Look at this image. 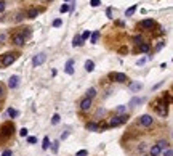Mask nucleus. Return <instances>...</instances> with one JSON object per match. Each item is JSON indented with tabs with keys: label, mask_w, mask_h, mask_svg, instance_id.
<instances>
[{
	"label": "nucleus",
	"mask_w": 173,
	"mask_h": 156,
	"mask_svg": "<svg viewBox=\"0 0 173 156\" xmlns=\"http://www.w3.org/2000/svg\"><path fill=\"white\" fill-rule=\"evenodd\" d=\"M133 40H135V44H136V45H141L143 42H144L143 36H135V37H133Z\"/></svg>",
	"instance_id": "26"
},
{
	"label": "nucleus",
	"mask_w": 173,
	"mask_h": 156,
	"mask_svg": "<svg viewBox=\"0 0 173 156\" xmlns=\"http://www.w3.org/2000/svg\"><path fill=\"white\" fill-rule=\"evenodd\" d=\"M141 87H143V84H139V82H133V84H130V90H133V92L141 90Z\"/></svg>",
	"instance_id": "18"
},
{
	"label": "nucleus",
	"mask_w": 173,
	"mask_h": 156,
	"mask_svg": "<svg viewBox=\"0 0 173 156\" xmlns=\"http://www.w3.org/2000/svg\"><path fill=\"white\" fill-rule=\"evenodd\" d=\"M90 36H91V32H90V31H85V32H83V34L80 36L82 42H83V40H87V39H88V37H90Z\"/></svg>",
	"instance_id": "30"
},
{
	"label": "nucleus",
	"mask_w": 173,
	"mask_h": 156,
	"mask_svg": "<svg viewBox=\"0 0 173 156\" xmlns=\"http://www.w3.org/2000/svg\"><path fill=\"white\" fill-rule=\"evenodd\" d=\"M76 156H88V151L87 150H80V151H77Z\"/></svg>",
	"instance_id": "32"
},
{
	"label": "nucleus",
	"mask_w": 173,
	"mask_h": 156,
	"mask_svg": "<svg viewBox=\"0 0 173 156\" xmlns=\"http://www.w3.org/2000/svg\"><path fill=\"white\" fill-rule=\"evenodd\" d=\"M3 95V89H2V86H0V97Z\"/></svg>",
	"instance_id": "45"
},
{
	"label": "nucleus",
	"mask_w": 173,
	"mask_h": 156,
	"mask_svg": "<svg viewBox=\"0 0 173 156\" xmlns=\"http://www.w3.org/2000/svg\"><path fill=\"white\" fill-rule=\"evenodd\" d=\"M154 26H156V21H154V20H143V21H139V27H141V29H152Z\"/></svg>",
	"instance_id": "6"
},
{
	"label": "nucleus",
	"mask_w": 173,
	"mask_h": 156,
	"mask_svg": "<svg viewBox=\"0 0 173 156\" xmlns=\"http://www.w3.org/2000/svg\"><path fill=\"white\" fill-rule=\"evenodd\" d=\"M163 156H173V151H172V148L170 146H168V148L163 151Z\"/></svg>",
	"instance_id": "34"
},
{
	"label": "nucleus",
	"mask_w": 173,
	"mask_h": 156,
	"mask_svg": "<svg viewBox=\"0 0 173 156\" xmlns=\"http://www.w3.org/2000/svg\"><path fill=\"white\" fill-rule=\"evenodd\" d=\"M22 16H24V15H22V13H18V16H16V21H21V20H22Z\"/></svg>",
	"instance_id": "42"
},
{
	"label": "nucleus",
	"mask_w": 173,
	"mask_h": 156,
	"mask_svg": "<svg viewBox=\"0 0 173 156\" xmlns=\"http://www.w3.org/2000/svg\"><path fill=\"white\" fill-rule=\"evenodd\" d=\"M18 86H19V76H16V74L10 76V79H8V87H10V89H16Z\"/></svg>",
	"instance_id": "7"
},
{
	"label": "nucleus",
	"mask_w": 173,
	"mask_h": 156,
	"mask_svg": "<svg viewBox=\"0 0 173 156\" xmlns=\"http://www.w3.org/2000/svg\"><path fill=\"white\" fill-rule=\"evenodd\" d=\"M45 60H46V55L45 53H39V55H35L34 58H32V66H40V64H43L45 63Z\"/></svg>",
	"instance_id": "4"
},
{
	"label": "nucleus",
	"mask_w": 173,
	"mask_h": 156,
	"mask_svg": "<svg viewBox=\"0 0 173 156\" xmlns=\"http://www.w3.org/2000/svg\"><path fill=\"white\" fill-rule=\"evenodd\" d=\"M90 108H91V100L85 97V98L80 101V110H82V111H88Z\"/></svg>",
	"instance_id": "10"
},
{
	"label": "nucleus",
	"mask_w": 173,
	"mask_h": 156,
	"mask_svg": "<svg viewBox=\"0 0 173 156\" xmlns=\"http://www.w3.org/2000/svg\"><path fill=\"white\" fill-rule=\"evenodd\" d=\"M91 44H96L98 39H100V31H95V32H91Z\"/></svg>",
	"instance_id": "20"
},
{
	"label": "nucleus",
	"mask_w": 173,
	"mask_h": 156,
	"mask_svg": "<svg viewBox=\"0 0 173 156\" xmlns=\"http://www.w3.org/2000/svg\"><path fill=\"white\" fill-rule=\"evenodd\" d=\"M59 119H61V117H59V114H53V117H51V124L56 126V124L59 122Z\"/></svg>",
	"instance_id": "28"
},
{
	"label": "nucleus",
	"mask_w": 173,
	"mask_h": 156,
	"mask_svg": "<svg viewBox=\"0 0 173 156\" xmlns=\"http://www.w3.org/2000/svg\"><path fill=\"white\" fill-rule=\"evenodd\" d=\"M144 63H146V58H141V60H139V61H138V63H136V64L139 66V64H144Z\"/></svg>",
	"instance_id": "44"
},
{
	"label": "nucleus",
	"mask_w": 173,
	"mask_h": 156,
	"mask_svg": "<svg viewBox=\"0 0 173 156\" xmlns=\"http://www.w3.org/2000/svg\"><path fill=\"white\" fill-rule=\"evenodd\" d=\"M163 45H165V42H160V44H159V45L156 47V51H159V50H160V48H162Z\"/></svg>",
	"instance_id": "41"
},
{
	"label": "nucleus",
	"mask_w": 173,
	"mask_h": 156,
	"mask_svg": "<svg viewBox=\"0 0 173 156\" xmlns=\"http://www.w3.org/2000/svg\"><path fill=\"white\" fill-rule=\"evenodd\" d=\"M59 11H61V13H66V11H69V5H67V3H63V5L59 7Z\"/></svg>",
	"instance_id": "31"
},
{
	"label": "nucleus",
	"mask_w": 173,
	"mask_h": 156,
	"mask_svg": "<svg viewBox=\"0 0 173 156\" xmlns=\"http://www.w3.org/2000/svg\"><path fill=\"white\" fill-rule=\"evenodd\" d=\"M11 42H13L16 47H22V45L26 44V39H24L21 34H15V36H13V39H11Z\"/></svg>",
	"instance_id": "8"
},
{
	"label": "nucleus",
	"mask_w": 173,
	"mask_h": 156,
	"mask_svg": "<svg viewBox=\"0 0 173 156\" xmlns=\"http://www.w3.org/2000/svg\"><path fill=\"white\" fill-rule=\"evenodd\" d=\"M160 153H162V150L159 148L157 145H152L151 148H149V156H159Z\"/></svg>",
	"instance_id": "11"
},
{
	"label": "nucleus",
	"mask_w": 173,
	"mask_h": 156,
	"mask_svg": "<svg viewBox=\"0 0 173 156\" xmlns=\"http://www.w3.org/2000/svg\"><path fill=\"white\" fill-rule=\"evenodd\" d=\"M156 145H157L160 150H163V148H168V142H167V140H159Z\"/></svg>",
	"instance_id": "22"
},
{
	"label": "nucleus",
	"mask_w": 173,
	"mask_h": 156,
	"mask_svg": "<svg viewBox=\"0 0 173 156\" xmlns=\"http://www.w3.org/2000/svg\"><path fill=\"white\" fill-rule=\"evenodd\" d=\"M143 101H144V98H139V97H135V98H133V100H132V101H130V105H128V106H132V108H133V106H136V105H141V103H143Z\"/></svg>",
	"instance_id": "14"
},
{
	"label": "nucleus",
	"mask_w": 173,
	"mask_h": 156,
	"mask_svg": "<svg viewBox=\"0 0 173 156\" xmlns=\"http://www.w3.org/2000/svg\"><path fill=\"white\" fill-rule=\"evenodd\" d=\"M106 15H107V18H112V8H107V10H106Z\"/></svg>",
	"instance_id": "40"
},
{
	"label": "nucleus",
	"mask_w": 173,
	"mask_h": 156,
	"mask_svg": "<svg viewBox=\"0 0 173 156\" xmlns=\"http://www.w3.org/2000/svg\"><path fill=\"white\" fill-rule=\"evenodd\" d=\"M152 122H154V119H152V116H149V114H143L141 117H139V124L144 126V127L152 126Z\"/></svg>",
	"instance_id": "5"
},
{
	"label": "nucleus",
	"mask_w": 173,
	"mask_h": 156,
	"mask_svg": "<svg viewBox=\"0 0 173 156\" xmlns=\"http://www.w3.org/2000/svg\"><path fill=\"white\" fill-rule=\"evenodd\" d=\"M125 111H127V106H124V105L117 106V114H119V116H120V114H124Z\"/></svg>",
	"instance_id": "29"
},
{
	"label": "nucleus",
	"mask_w": 173,
	"mask_h": 156,
	"mask_svg": "<svg viewBox=\"0 0 173 156\" xmlns=\"http://www.w3.org/2000/svg\"><path fill=\"white\" fill-rule=\"evenodd\" d=\"M5 10V0H0V13Z\"/></svg>",
	"instance_id": "38"
},
{
	"label": "nucleus",
	"mask_w": 173,
	"mask_h": 156,
	"mask_svg": "<svg viewBox=\"0 0 173 156\" xmlns=\"http://www.w3.org/2000/svg\"><path fill=\"white\" fill-rule=\"evenodd\" d=\"M5 42V34H0V44H3Z\"/></svg>",
	"instance_id": "43"
},
{
	"label": "nucleus",
	"mask_w": 173,
	"mask_h": 156,
	"mask_svg": "<svg viewBox=\"0 0 173 156\" xmlns=\"http://www.w3.org/2000/svg\"><path fill=\"white\" fill-rule=\"evenodd\" d=\"M16 58H18L16 51H8V53L2 55V64L3 66H10V64H13L16 61Z\"/></svg>",
	"instance_id": "2"
},
{
	"label": "nucleus",
	"mask_w": 173,
	"mask_h": 156,
	"mask_svg": "<svg viewBox=\"0 0 173 156\" xmlns=\"http://www.w3.org/2000/svg\"><path fill=\"white\" fill-rule=\"evenodd\" d=\"M72 66H74V60H67V63H66V69H64V71H66V74H69V76H72V74H74V68H72Z\"/></svg>",
	"instance_id": "12"
},
{
	"label": "nucleus",
	"mask_w": 173,
	"mask_h": 156,
	"mask_svg": "<svg viewBox=\"0 0 173 156\" xmlns=\"http://www.w3.org/2000/svg\"><path fill=\"white\" fill-rule=\"evenodd\" d=\"M130 119L128 117V114H120V116H114L112 119L109 121V124H107V127H117V126H120V124H125Z\"/></svg>",
	"instance_id": "1"
},
{
	"label": "nucleus",
	"mask_w": 173,
	"mask_h": 156,
	"mask_svg": "<svg viewBox=\"0 0 173 156\" xmlns=\"http://www.w3.org/2000/svg\"><path fill=\"white\" fill-rule=\"evenodd\" d=\"M39 13H40V11L37 10V8H31V10L27 11V15H26V16H27V18H31V20H34V18L39 16Z\"/></svg>",
	"instance_id": "13"
},
{
	"label": "nucleus",
	"mask_w": 173,
	"mask_h": 156,
	"mask_svg": "<svg viewBox=\"0 0 173 156\" xmlns=\"http://www.w3.org/2000/svg\"><path fill=\"white\" fill-rule=\"evenodd\" d=\"M149 50H151V45H149L148 42H143V44L139 45V51H143V53H148Z\"/></svg>",
	"instance_id": "15"
},
{
	"label": "nucleus",
	"mask_w": 173,
	"mask_h": 156,
	"mask_svg": "<svg viewBox=\"0 0 173 156\" xmlns=\"http://www.w3.org/2000/svg\"><path fill=\"white\" fill-rule=\"evenodd\" d=\"M13 130H15V126H13V122H7V124H3L0 127V134L3 137H10L13 134Z\"/></svg>",
	"instance_id": "3"
},
{
	"label": "nucleus",
	"mask_w": 173,
	"mask_h": 156,
	"mask_svg": "<svg viewBox=\"0 0 173 156\" xmlns=\"http://www.w3.org/2000/svg\"><path fill=\"white\" fill-rule=\"evenodd\" d=\"M37 137H27V143H35Z\"/></svg>",
	"instance_id": "37"
},
{
	"label": "nucleus",
	"mask_w": 173,
	"mask_h": 156,
	"mask_svg": "<svg viewBox=\"0 0 173 156\" xmlns=\"http://www.w3.org/2000/svg\"><path fill=\"white\" fill-rule=\"evenodd\" d=\"M85 69L88 71V73H91V71L95 69V63H93L91 60H87V61H85Z\"/></svg>",
	"instance_id": "16"
},
{
	"label": "nucleus",
	"mask_w": 173,
	"mask_h": 156,
	"mask_svg": "<svg viewBox=\"0 0 173 156\" xmlns=\"http://www.w3.org/2000/svg\"><path fill=\"white\" fill-rule=\"evenodd\" d=\"M27 132H29V130H27L26 127H22V129L19 130V135H21V137H27Z\"/></svg>",
	"instance_id": "35"
},
{
	"label": "nucleus",
	"mask_w": 173,
	"mask_h": 156,
	"mask_svg": "<svg viewBox=\"0 0 173 156\" xmlns=\"http://www.w3.org/2000/svg\"><path fill=\"white\" fill-rule=\"evenodd\" d=\"M48 146H50V139H48V137H45L43 142H42V148H43V150H48Z\"/></svg>",
	"instance_id": "25"
},
{
	"label": "nucleus",
	"mask_w": 173,
	"mask_h": 156,
	"mask_svg": "<svg viewBox=\"0 0 173 156\" xmlns=\"http://www.w3.org/2000/svg\"><path fill=\"white\" fill-rule=\"evenodd\" d=\"M87 129H88V130L96 132V130H100V126H98L96 122H88V124H87Z\"/></svg>",
	"instance_id": "17"
},
{
	"label": "nucleus",
	"mask_w": 173,
	"mask_h": 156,
	"mask_svg": "<svg viewBox=\"0 0 173 156\" xmlns=\"http://www.w3.org/2000/svg\"><path fill=\"white\" fill-rule=\"evenodd\" d=\"M66 2H69V0H66Z\"/></svg>",
	"instance_id": "46"
},
{
	"label": "nucleus",
	"mask_w": 173,
	"mask_h": 156,
	"mask_svg": "<svg viewBox=\"0 0 173 156\" xmlns=\"http://www.w3.org/2000/svg\"><path fill=\"white\" fill-rule=\"evenodd\" d=\"M61 24H63V21H61V20H55V21H53V27H59Z\"/></svg>",
	"instance_id": "36"
},
{
	"label": "nucleus",
	"mask_w": 173,
	"mask_h": 156,
	"mask_svg": "<svg viewBox=\"0 0 173 156\" xmlns=\"http://www.w3.org/2000/svg\"><path fill=\"white\" fill-rule=\"evenodd\" d=\"M95 95H96V89L91 87V89H88V90H87V98H90V100H91Z\"/></svg>",
	"instance_id": "23"
},
{
	"label": "nucleus",
	"mask_w": 173,
	"mask_h": 156,
	"mask_svg": "<svg viewBox=\"0 0 173 156\" xmlns=\"http://www.w3.org/2000/svg\"><path fill=\"white\" fill-rule=\"evenodd\" d=\"M13 153H11V150H5V151H3V153H2V156H11Z\"/></svg>",
	"instance_id": "39"
},
{
	"label": "nucleus",
	"mask_w": 173,
	"mask_h": 156,
	"mask_svg": "<svg viewBox=\"0 0 173 156\" xmlns=\"http://www.w3.org/2000/svg\"><path fill=\"white\" fill-rule=\"evenodd\" d=\"M72 45H74V47H80V45H83V42H82V39H80V36H76V37H74Z\"/></svg>",
	"instance_id": "19"
},
{
	"label": "nucleus",
	"mask_w": 173,
	"mask_h": 156,
	"mask_svg": "<svg viewBox=\"0 0 173 156\" xmlns=\"http://www.w3.org/2000/svg\"><path fill=\"white\" fill-rule=\"evenodd\" d=\"M136 8H138V5H132V7H130V8H128L127 11H125V16H132L133 13L136 11Z\"/></svg>",
	"instance_id": "21"
},
{
	"label": "nucleus",
	"mask_w": 173,
	"mask_h": 156,
	"mask_svg": "<svg viewBox=\"0 0 173 156\" xmlns=\"http://www.w3.org/2000/svg\"><path fill=\"white\" fill-rule=\"evenodd\" d=\"M58 148H59V140H55L53 143H51V150H53V153H56Z\"/></svg>",
	"instance_id": "27"
},
{
	"label": "nucleus",
	"mask_w": 173,
	"mask_h": 156,
	"mask_svg": "<svg viewBox=\"0 0 173 156\" xmlns=\"http://www.w3.org/2000/svg\"><path fill=\"white\" fill-rule=\"evenodd\" d=\"M7 114L10 116V117H16L18 114H19V113H18L16 110H13V108H8V111H7Z\"/></svg>",
	"instance_id": "24"
},
{
	"label": "nucleus",
	"mask_w": 173,
	"mask_h": 156,
	"mask_svg": "<svg viewBox=\"0 0 173 156\" xmlns=\"http://www.w3.org/2000/svg\"><path fill=\"white\" fill-rule=\"evenodd\" d=\"M90 5H91L93 8H95V7H100V5H101V2H100V0H91V2H90Z\"/></svg>",
	"instance_id": "33"
},
{
	"label": "nucleus",
	"mask_w": 173,
	"mask_h": 156,
	"mask_svg": "<svg viewBox=\"0 0 173 156\" xmlns=\"http://www.w3.org/2000/svg\"><path fill=\"white\" fill-rule=\"evenodd\" d=\"M111 77L114 79V81H117V82H127V81H128V79H127V74H124V73H112Z\"/></svg>",
	"instance_id": "9"
}]
</instances>
